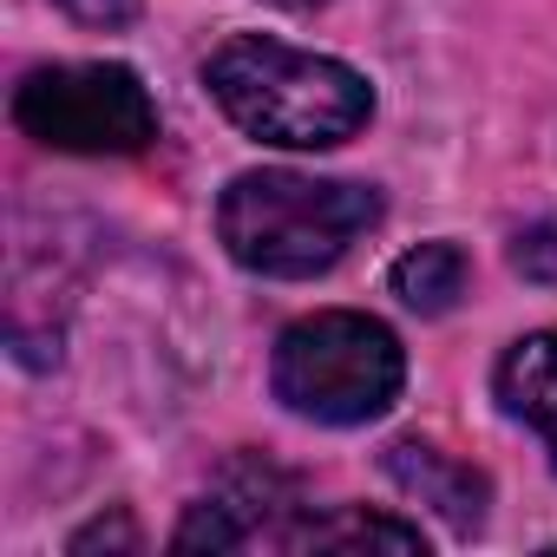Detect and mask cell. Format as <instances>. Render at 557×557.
Listing matches in <instances>:
<instances>
[{"instance_id":"6da1fadb","label":"cell","mask_w":557,"mask_h":557,"mask_svg":"<svg viewBox=\"0 0 557 557\" xmlns=\"http://www.w3.org/2000/svg\"><path fill=\"white\" fill-rule=\"evenodd\" d=\"M203 86L230 112V125H243L262 145H283V151L348 145L374 112V92L348 60L302 53L269 34L223 40L203 66Z\"/></svg>"},{"instance_id":"7a4b0ae2","label":"cell","mask_w":557,"mask_h":557,"mask_svg":"<svg viewBox=\"0 0 557 557\" xmlns=\"http://www.w3.org/2000/svg\"><path fill=\"white\" fill-rule=\"evenodd\" d=\"M374 223H381V190L302 171H243L216 203L223 249L243 269L283 275V283L335 269Z\"/></svg>"},{"instance_id":"3957f363","label":"cell","mask_w":557,"mask_h":557,"mask_svg":"<svg viewBox=\"0 0 557 557\" xmlns=\"http://www.w3.org/2000/svg\"><path fill=\"white\" fill-rule=\"evenodd\" d=\"M400 381H407L400 335L361 309H322V315L289 322L269 361L275 400L322 426L381 420L400 400Z\"/></svg>"},{"instance_id":"277c9868","label":"cell","mask_w":557,"mask_h":557,"mask_svg":"<svg viewBox=\"0 0 557 557\" xmlns=\"http://www.w3.org/2000/svg\"><path fill=\"white\" fill-rule=\"evenodd\" d=\"M14 125L47 151L132 158L158 138V106L132 66H40L14 92Z\"/></svg>"},{"instance_id":"5b68a950","label":"cell","mask_w":557,"mask_h":557,"mask_svg":"<svg viewBox=\"0 0 557 557\" xmlns=\"http://www.w3.org/2000/svg\"><path fill=\"white\" fill-rule=\"evenodd\" d=\"M296 479L289 472H275V466H230L223 485L210 498L190 505V518L177 524V550H289V511H296Z\"/></svg>"},{"instance_id":"8992f818","label":"cell","mask_w":557,"mask_h":557,"mask_svg":"<svg viewBox=\"0 0 557 557\" xmlns=\"http://www.w3.org/2000/svg\"><path fill=\"white\" fill-rule=\"evenodd\" d=\"M387 479H394L407 498L433 505L453 531H479V524H485V498H492L485 472H472L466 459L440 453L433 440H394V446H387Z\"/></svg>"},{"instance_id":"52a82bcc","label":"cell","mask_w":557,"mask_h":557,"mask_svg":"<svg viewBox=\"0 0 557 557\" xmlns=\"http://www.w3.org/2000/svg\"><path fill=\"white\" fill-rule=\"evenodd\" d=\"M498 407L511 420H524L544 440L550 466H557V329H537V335L505 348V361H498Z\"/></svg>"},{"instance_id":"ba28073f","label":"cell","mask_w":557,"mask_h":557,"mask_svg":"<svg viewBox=\"0 0 557 557\" xmlns=\"http://www.w3.org/2000/svg\"><path fill=\"white\" fill-rule=\"evenodd\" d=\"M289 550H426V537H420V524L381 518L368 505H342L329 518H302Z\"/></svg>"},{"instance_id":"9c48e42d","label":"cell","mask_w":557,"mask_h":557,"mask_svg":"<svg viewBox=\"0 0 557 557\" xmlns=\"http://www.w3.org/2000/svg\"><path fill=\"white\" fill-rule=\"evenodd\" d=\"M466 249L459 243H420V249H407L400 262H394V296L407 302V309H420V315H446L459 296H466Z\"/></svg>"},{"instance_id":"30bf717a","label":"cell","mask_w":557,"mask_h":557,"mask_svg":"<svg viewBox=\"0 0 557 557\" xmlns=\"http://www.w3.org/2000/svg\"><path fill=\"white\" fill-rule=\"evenodd\" d=\"M511 262L524 283H557V223H531L511 243Z\"/></svg>"},{"instance_id":"8fae6325","label":"cell","mask_w":557,"mask_h":557,"mask_svg":"<svg viewBox=\"0 0 557 557\" xmlns=\"http://www.w3.org/2000/svg\"><path fill=\"white\" fill-rule=\"evenodd\" d=\"M66 550H73V557H92V550H138V524H132L125 511L92 518L86 531H73V537H66Z\"/></svg>"},{"instance_id":"7c38bea8","label":"cell","mask_w":557,"mask_h":557,"mask_svg":"<svg viewBox=\"0 0 557 557\" xmlns=\"http://www.w3.org/2000/svg\"><path fill=\"white\" fill-rule=\"evenodd\" d=\"M138 8H145V0H60V14H66V21H79V27H99V34H112V27H132V21H138Z\"/></svg>"},{"instance_id":"4fadbf2b","label":"cell","mask_w":557,"mask_h":557,"mask_svg":"<svg viewBox=\"0 0 557 557\" xmlns=\"http://www.w3.org/2000/svg\"><path fill=\"white\" fill-rule=\"evenodd\" d=\"M275 8H289V14H309V8H329V0H275Z\"/></svg>"}]
</instances>
